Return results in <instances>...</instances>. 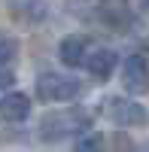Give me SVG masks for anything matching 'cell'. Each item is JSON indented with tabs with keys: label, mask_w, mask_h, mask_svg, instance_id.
Segmentation results:
<instances>
[{
	"label": "cell",
	"mask_w": 149,
	"mask_h": 152,
	"mask_svg": "<svg viewBox=\"0 0 149 152\" xmlns=\"http://www.w3.org/2000/svg\"><path fill=\"white\" fill-rule=\"evenodd\" d=\"M91 110L85 107H64V110H52L40 119V137L43 140H64V137L82 134L91 128Z\"/></svg>",
	"instance_id": "cell-1"
},
{
	"label": "cell",
	"mask_w": 149,
	"mask_h": 152,
	"mask_svg": "<svg viewBox=\"0 0 149 152\" xmlns=\"http://www.w3.org/2000/svg\"><path fill=\"white\" fill-rule=\"evenodd\" d=\"M85 85L76 76H64V73H55V70H46L37 76V97L49 100V104H70V100L82 97Z\"/></svg>",
	"instance_id": "cell-2"
},
{
	"label": "cell",
	"mask_w": 149,
	"mask_h": 152,
	"mask_svg": "<svg viewBox=\"0 0 149 152\" xmlns=\"http://www.w3.org/2000/svg\"><path fill=\"white\" fill-rule=\"evenodd\" d=\"M101 113H104L113 125H119V128H143V125L149 122V110H146L143 104L128 100V97H119V94L104 97Z\"/></svg>",
	"instance_id": "cell-3"
},
{
	"label": "cell",
	"mask_w": 149,
	"mask_h": 152,
	"mask_svg": "<svg viewBox=\"0 0 149 152\" xmlns=\"http://www.w3.org/2000/svg\"><path fill=\"white\" fill-rule=\"evenodd\" d=\"M94 15L97 21L104 24V28L110 31H116V34H125L134 28V9L128 0H97V6H94Z\"/></svg>",
	"instance_id": "cell-4"
},
{
	"label": "cell",
	"mask_w": 149,
	"mask_h": 152,
	"mask_svg": "<svg viewBox=\"0 0 149 152\" xmlns=\"http://www.w3.org/2000/svg\"><path fill=\"white\" fill-rule=\"evenodd\" d=\"M122 85L128 94H146L149 91V61L143 55H128L122 64Z\"/></svg>",
	"instance_id": "cell-5"
},
{
	"label": "cell",
	"mask_w": 149,
	"mask_h": 152,
	"mask_svg": "<svg viewBox=\"0 0 149 152\" xmlns=\"http://www.w3.org/2000/svg\"><path fill=\"white\" fill-rule=\"evenodd\" d=\"M88 52H91V40L85 34H67L64 40L58 43V61L64 67H70V70L82 67L85 58H88Z\"/></svg>",
	"instance_id": "cell-6"
},
{
	"label": "cell",
	"mask_w": 149,
	"mask_h": 152,
	"mask_svg": "<svg viewBox=\"0 0 149 152\" xmlns=\"http://www.w3.org/2000/svg\"><path fill=\"white\" fill-rule=\"evenodd\" d=\"M31 116V97L24 91H6L0 97V119L9 125H18Z\"/></svg>",
	"instance_id": "cell-7"
},
{
	"label": "cell",
	"mask_w": 149,
	"mask_h": 152,
	"mask_svg": "<svg viewBox=\"0 0 149 152\" xmlns=\"http://www.w3.org/2000/svg\"><path fill=\"white\" fill-rule=\"evenodd\" d=\"M85 70H88L94 79H101V82H107L110 76H113V70L119 67V55L113 52V49H91L88 52V58H85V64H82Z\"/></svg>",
	"instance_id": "cell-8"
},
{
	"label": "cell",
	"mask_w": 149,
	"mask_h": 152,
	"mask_svg": "<svg viewBox=\"0 0 149 152\" xmlns=\"http://www.w3.org/2000/svg\"><path fill=\"white\" fill-rule=\"evenodd\" d=\"M15 12H18V18L37 24V21H43L49 15V6H46V0H21V6Z\"/></svg>",
	"instance_id": "cell-9"
},
{
	"label": "cell",
	"mask_w": 149,
	"mask_h": 152,
	"mask_svg": "<svg viewBox=\"0 0 149 152\" xmlns=\"http://www.w3.org/2000/svg\"><path fill=\"white\" fill-rule=\"evenodd\" d=\"M73 152H107V137L104 134H85L76 140V146H73Z\"/></svg>",
	"instance_id": "cell-10"
},
{
	"label": "cell",
	"mask_w": 149,
	"mask_h": 152,
	"mask_svg": "<svg viewBox=\"0 0 149 152\" xmlns=\"http://www.w3.org/2000/svg\"><path fill=\"white\" fill-rule=\"evenodd\" d=\"M18 55V40L6 31H0V64H12Z\"/></svg>",
	"instance_id": "cell-11"
},
{
	"label": "cell",
	"mask_w": 149,
	"mask_h": 152,
	"mask_svg": "<svg viewBox=\"0 0 149 152\" xmlns=\"http://www.w3.org/2000/svg\"><path fill=\"white\" fill-rule=\"evenodd\" d=\"M15 82V73H12L9 64H0V91H6V88Z\"/></svg>",
	"instance_id": "cell-12"
},
{
	"label": "cell",
	"mask_w": 149,
	"mask_h": 152,
	"mask_svg": "<svg viewBox=\"0 0 149 152\" xmlns=\"http://www.w3.org/2000/svg\"><path fill=\"white\" fill-rule=\"evenodd\" d=\"M140 6H143V12H149V0H140Z\"/></svg>",
	"instance_id": "cell-13"
},
{
	"label": "cell",
	"mask_w": 149,
	"mask_h": 152,
	"mask_svg": "<svg viewBox=\"0 0 149 152\" xmlns=\"http://www.w3.org/2000/svg\"><path fill=\"white\" fill-rule=\"evenodd\" d=\"M119 152H131V146H128V149H119Z\"/></svg>",
	"instance_id": "cell-14"
},
{
	"label": "cell",
	"mask_w": 149,
	"mask_h": 152,
	"mask_svg": "<svg viewBox=\"0 0 149 152\" xmlns=\"http://www.w3.org/2000/svg\"><path fill=\"white\" fill-rule=\"evenodd\" d=\"M143 152H149V143H146V146H143Z\"/></svg>",
	"instance_id": "cell-15"
}]
</instances>
